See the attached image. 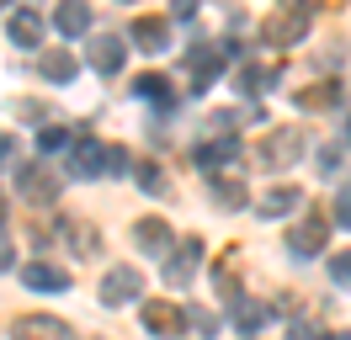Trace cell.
I'll return each instance as SVG.
<instances>
[{
    "label": "cell",
    "mask_w": 351,
    "mask_h": 340,
    "mask_svg": "<svg viewBox=\"0 0 351 340\" xmlns=\"http://www.w3.org/2000/svg\"><path fill=\"white\" fill-rule=\"evenodd\" d=\"M308 32V5H277L271 16H261V42L266 48H293Z\"/></svg>",
    "instance_id": "1"
},
{
    "label": "cell",
    "mask_w": 351,
    "mask_h": 340,
    "mask_svg": "<svg viewBox=\"0 0 351 340\" xmlns=\"http://www.w3.org/2000/svg\"><path fill=\"white\" fill-rule=\"evenodd\" d=\"M304 149H308L304 127H271L261 138V165L266 170H287L293 160H304Z\"/></svg>",
    "instance_id": "2"
},
{
    "label": "cell",
    "mask_w": 351,
    "mask_h": 340,
    "mask_svg": "<svg viewBox=\"0 0 351 340\" xmlns=\"http://www.w3.org/2000/svg\"><path fill=\"white\" fill-rule=\"evenodd\" d=\"M16 191H22L32 208H48V202L59 197V175H53L43 160H27V165L16 170Z\"/></svg>",
    "instance_id": "3"
},
{
    "label": "cell",
    "mask_w": 351,
    "mask_h": 340,
    "mask_svg": "<svg viewBox=\"0 0 351 340\" xmlns=\"http://www.w3.org/2000/svg\"><path fill=\"white\" fill-rule=\"evenodd\" d=\"M325 239H330V218H319V212L308 208L293 229H287V250L293 255H319L325 250Z\"/></svg>",
    "instance_id": "4"
},
{
    "label": "cell",
    "mask_w": 351,
    "mask_h": 340,
    "mask_svg": "<svg viewBox=\"0 0 351 340\" xmlns=\"http://www.w3.org/2000/svg\"><path fill=\"white\" fill-rule=\"evenodd\" d=\"M133 298H144L138 266H112V271L101 276V303H107V308H123V303H133Z\"/></svg>",
    "instance_id": "5"
},
{
    "label": "cell",
    "mask_w": 351,
    "mask_h": 340,
    "mask_svg": "<svg viewBox=\"0 0 351 340\" xmlns=\"http://www.w3.org/2000/svg\"><path fill=\"white\" fill-rule=\"evenodd\" d=\"M59 234H64V245L80 255V260H90V255L101 250V229H96L90 218H80V212H64V218H59Z\"/></svg>",
    "instance_id": "6"
},
{
    "label": "cell",
    "mask_w": 351,
    "mask_h": 340,
    "mask_svg": "<svg viewBox=\"0 0 351 340\" xmlns=\"http://www.w3.org/2000/svg\"><path fill=\"white\" fill-rule=\"evenodd\" d=\"M197 260H202V239H197V234H186L181 250H171V260H165V282H171V287H192Z\"/></svg>",
    "instance_id": "7"
},
{
    "label": "cell",
    "mask_w": 351,
    "mask_h": 340,
    "mask_svg": "<svg viewBox=\"0 0 351 340\" xmlns=\"http://www.w3.org/2000/svg\"><path fill=\"white\" fill-rule=\"evenodd\" d=\"M5 38L16 42V48H38V42H43V11H38V5H16V11L5 16Z\"/></svg>",
    "instance_id": "8"
},
{
    "label": "cell",
    "mask_w": 351,
    "mask_h": 340,
    "mask_svg": "<svg viewBox=\"0 0 351 340\" xmlns=\"http://www.w3.org/2000/svg\"><path fill=\"white\" fill-rule=\"evenodd\" d=\"M11 340H75L64 319H48V314H22L11 324Z\"/></svg>",
    "instance_id": "9"
},
{
    "label": "cell",
    "mask_w": 351,
    "mask_h": 340,
    "mask_svg": "<svg viewBox=\"0 0 351 340\" xmlns=\"http://www.w3.org/2000/svg\"><path fill=\"white\" fill-rule=\"evenodd\" d=\"M128 38H133L138 53H165V48H171V21L165 16H138Z\"/></svg>",
    "instance_id": "10"
},
{
    "label": "cell",
    "mask_w": 351,
    "mask_h": 340,
    "mask_svg": "<svg viewBox=\"0 0 351 340\" xmlns=\"http://www.w3.org/2000/svg\"><path fill=\"white\" fill-rule=\"evenodd\" d=\"M144 324H149V335L176 340L186 330V308H176V303H144Z\"/></svg>",
    "instance_id": "11"
},
{
    "label": "cell",
    "mask_w": 351,
    "mask_h": 340,
    "mask_svg": "<svg viewBox=\"0 0 351 340\" xmlns=\"http://www.w3.org/2000/svg\"><path fill=\"white\" fill-rule=\"evenodd\" d=\"M107 154L112 149H101L96 138H75V144H69V170H75V175H101V170H107Z\"/></svg>",
    "instance_id": "12"
},
{
    "label": "cell",
    "mask_w": 351,
    "mask_h": 340,
    "mask_svg": "<svg viewBox=\"0 0 351 340\" xmlns=\"http://www.w3.org/2000/svg\"><path fill=\"white\" fill-rule=\"evenodd\" d=\"M133 245L144 255H165L171 250V223H165V218H138V223H133Z\"/></svg>",
    "instance_id": "13"
},
{
    "label": "cell",
    "mask_w": 351,
    "mask_h": 340,
    "mask_svg": "<svg viewBox=\"0 0 351 340\" xmlns=\"http://www.w3.org/2000/svg\"><path fill=\"white\" fill-rule=\"evenodd\" d=\"M123 59H128V42L117 38V32H101V38L90 42V64H96L101 75H117V69H123Z\"/></svg>",
    "instance_id": "14"
},
{
    "label": "cell",
    "mask_w": 351,
    "mask_h": 340,
    "mask_svg": "<svg viewBox=\"0 0 351 340\" xmlns=\"http://www.w3.org/2000/svg\"><path fill=\"white\" fill-rule=\"evenodd\" d=\"M22 282L32 287V293H64V287H69V276L59 271V266H43V260H27Z\"/></svg>",
    "instance_id": "15"
},
{
    "label": "cell",
    "mask_w": 351,
    "mask_h": 340,
    "mask_svg": "<svg viewBox=\"0 0 351 340\" xmlns=\"http://www.w3.org/2000/svg\"><path fill=\"white\" fill-rule=\"evenodd\" d=\"M229 319H234V330H240V335H256L266 319H271V308H266L261 298H240V303L229 308Z\"/></svg>",
    "instance_id": "16"
},
{
    "label": "cell",
    "mask_w": 351,
    "mask_h": 340,
    "mask_svg": "<svg viewBox=\"0 0 351 340\" xmlns=\"http://www.w3.org/2000/svg\"><path fill=\"white\" fill-rule=\"evenodd\" d=\"M234 154H240V138H234V133H223V138L197 144V165H202V170H219V165H229Z\"/></svg>",
    "instance_id": "17"
},
{
    "label": "cell",
    "mask_w": 351,
    "mask_h": 340,
    "mask_svg": "<svg viewBox=\"0 0 351 340\" xmlns=\"http://www.w3.org/2000/svg\"><path fill=\"white\" fill-rule=\"evenodd\" d=\"M298 208H304V191H298V186L261 191V218H282V212H298Z\"/></svg>",
    "instance_id": "18"
},
{
    "label": "cell",
    "mask_w": 351,
    "mask_h": 340,
    "mask_svg": "<svg viewBox=\"0 0 351 340\" xmlns=\"http://www.w3.org/2000/svg\"><path fill=\"white\" fill-rule=\"evenodd\" d=\"M223 59H229V53H223V42H219V48H192V85L202 90V85L223 69Z\"/></svg>",
    "instance_id": "19"
},
{
    "label": "cell",
    "mask_w": 351,
    "mask_h": 340,
    "mask_svg": "<svg viewBox=\"0 0 351 340\" xmlns=\"http://www.w3.org/2000/svg\"><path fill=\"white\" fill-rule=\"evenodd\" d=\"M53 27H59L64 38L90 32V5H75V0H69V5H59V11H53Z\"/></svg>",
    "instance_id": "20"
},
{
    "label": "cell",
    "mask_w": 351,
    "mask_h": 340,
    "mask_svg": "<svg viewBox=\"0 0 351 340\" xmlns=\"http://www.w3.org/2000/svg\"><path fill=\"white\" fill-rule=\"evenodd\" d=\"M293 101L304 106V112H330V106H341V85H308V90H298Z\"/></svg>",
    "instance_id": "21"
},
{
    "label": "cell",
    "mask_w": 351,
    "mask_h": 340,
    "mask_svg": "<svg viewBox=\"0 0 351 340\" xmlns=\"http://www.w3.org/2000/svg\"><path fill=\"white\" fill-rule=\"evenodd\" d=\"M75 69H80V64H75V53H64V48H48V53H43V75L53 85H69V80H75Z\"/></svg>",
    "instance_id": "22"
},
{
    "label": "cell",
    "mask_w": 351,
    "mask_h": 340,
    "mask_svg": "<svg viewBox=\"0 0 351 340\" xmlns=\"http://www.w3.org/2000/svg\"><path fill=\"white\" fill-rule=\"evenodd\" d=\"M171 90L176 85L165 80V75H138V80H133V96H138V101H154V106L171 101Z\"/></svg>",
    "instance_id": "23"
},
{
    "label": "cell",
    "mask_w": 351,
    "mask_h": 340,
    "mask_svg": "<svg viewBox=\"0 0 351 340\" xmlns=\"http://www.w3.org/2000/svg\"><path fill=\"white\" fill-rule=\"evenodd\" d=\"M271 80H277V69H261V64H245L240 75H234V85H240V90H250V96H261Z\"/></svg>",
    "instance_id": "24"
},
{
    "label": "cell",
    "mask_w": 351,
    "mask_h": 340,
    "mask_svg": "<svg viewBox=\"0 0 351 340\" xmlns=\"http://www.w3.org/2000/svg\"><path fill=\"white\" fill-rule=\"evenodd\" d=\"M133 181L149 191V197H165V170L154 165V160H138V165H133Z\"/></svg>",
    "instance_id": "25"
},
{
    "label": "cell",
    "mask_w": 351,
    "mask_h": 340,
    "mask_svg": "<svg viewBox=\"0 0 351 340\" xmlns=\"http://www.w3.org/2000/svg\"><path fill=\"white\" fill-rule=\"evenodd\" d=\"M64 144H69V133L59 123H43V127H38V149H43V154H53V149H64Z\"/></svg>",
    "instance_id": "26"
},
{
    "label": "cell",
    "mask_w": 351,
    "mask_h": 340,
    "mask_svg": "<svg viewBox=\"0 0 351 340\" xmlns=\"http://www.w3.org/2000/svg\"><path fill=\"white\" fill-rule=\"evenodd\" d=\"M330 276H335V287H346V293H351V250L330 255Z\"/></svg>",
    "instance_id": "27"
},
{
    "label": "cell",
    "mask_w": 351,
    "mask_h": 340,
    "mask_svg": "<svg viewBox=\"0 0 351 340\" xmlns=\"http://www.w3.org/2000/svg\"><path fill=\"white\" fill-rule=\"evenodd\" d=\"M133 165H138V160H133L128 149L112 144V154H107V170H112V175H133Z\"/></svg>",
    "instance_id": "28"
},
{
    "label": "cell",
    "mask_w": 351,
    "mask_h": 340,
    "mask_svg": "<svg viewBox=\"0 0 351 340\" xmlns=\"http://www.w3.org/2000/svg\"><path fill=\"white\" fill-rule=\"evenodd\" d=\"M186 324H192L197 335H213V330H219V319L208 314V308H186Z\"/></svg>",
    "instance_id": "29"
},
{
    "label": "cell",
    "mask_w": 351,
    "mask_h": 340,
    "mask_svg": "<svg viewBox=\"0 0 351 340\" xmlns=\"http://www.w3.org/2000/svg\"><path fill=\"white\" fill-rule=\"evenodd\" d=\"M335 223H346V229H351V186L335 191Z\"/></svg>",
    "instance_id": "30"
},
{
    "label": "cell",
    "mask_w": 351,
    "mask_h": 340,
    "mask_svg": "<svg viewBox=\"0 0 351 340\" xmlns=\"http://www.w3.org/2000/svg\"><path fill=\"white\" fill-rule=\"evenodd\" d=\"M287 340H330V335H319V330H314V324H304V319H293Z\"/></svg>",
    "instance_id": "31"
},
{
    "label": "cell",
    "mask_w": 351,
    "mask_h": 340,
    "mask_svg": "<svg viewBox=\"0 0 351 340\" xmlns=\"http://www.w3.org/2000/svg\"><path fill=\"white\" fill-rule=\"evenodd\" d=\"M11 154H16V138H11V133H0V160H11Z\"/></svg>",
    "instance_id": "32"
},
{
    "label": "cell",
    "mask_w": 351,
    "mask_h": 340,
    "mask_svg": "<svg viewBox=\"0 0 351 340\" xmlns=\"http://www.w3.org/2000/svg\"><path fill=\"white\" fill-rule=\"evenodd\" d=\"M0 266H11V239H5V229H0Z\"/></svg>",
    "instance_id": "33"
},
{
    "label": "cell",
    "mask_w": 351,
    "mask_h": 340,
    "mask_svg": "<svg viewBox=\"0 0 351 340\" xmlns=\"http://www.w3.org/2000/svg\"><path fill=\"white\" fill-rule=\"evenodd\" d=\"M346 149H351V117H346Z\"/></svg>",
    "instance_id": "34"
},
{
    "label": "cell",
    "mask_w": 351,
    "mask_h": 340,
    "mask_svg": "<svg viewBox=\"0 0 351 340\" xmlns=\"http://www.w3.org/2000/svg\"><path fill=\"white\" fill-rule=\"evenodd\" d=\"M330 340H351V330H346V335H330Z\"/></svg>",
    "instance_id": "35"
},
{
    "label": "cell",
    "mask_w": 351,
    "mask_h": 340,
    "mask_svg": "<svg viewBox=\"0 0 351 340\" xmlns=\"http://www.w3.org/2000/svg\"><path fill=\"white\" fill-rule=\"evenodd\" d=\"M0 218H5V197H0Z\"/></svg>",
    "instance_id": "36"
}]
</instances>
